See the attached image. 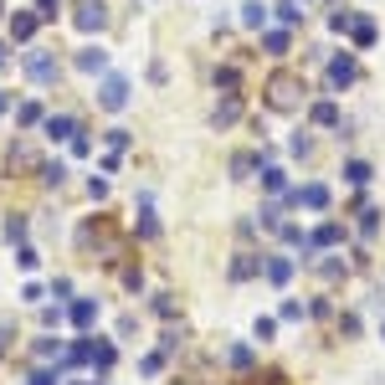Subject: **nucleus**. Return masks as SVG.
Returning a JSON list of instances; mask_svg holds the SVG:
<instances>
[{"mask_svg": "<svg viewBox=\"0 0 385 385\" xmlns=\"http://www.w3.org/2000/svg\"><path fill=\"white\" fill-rule=\"evenodd\" d=\"M257 268H262V262H252L247 252H236V262H231V277H252Z\"/></svg>", "mask_w": 385, "mask_h": 385, "instance_id": "21", "label": "nucleus"}, {"mask_svg": "<svg viewBox=\"0 0 385 385\" xmlns=\"http://www.w3.org/2000/svg\"><path fill=\"white\" fill-rule=\"evenodd\" d=\"M42 180H47V185H62V180H67V165H62V159H51V165H42Z\"/></svg>", "mask_w": 385, "mask_h": 385, "instance_id": "20", "label": "nucleus"}, {"mask_svg": "<svg viewBox=\"0 0 385 385\" xmlns=\"http://www.w3.org/2000/svg\"><path fill=\"white\" fill-rule=\"evenodd\" d=\"M62 380V370H36V375H31V385H57Z\"/></svg>", "mask_w": 385, "mask_h": 385, "instance_id": "29", "label": "nucleus"}, {"mask_svg": "<svg viewBox=\"0 0 385 385\" xmlns=\"http://www.w3.org/2000/svg\"><path fill=\"white\" fill-rule=\"evenodd\" d=\"M277 16H283V21H288V26H293V21H298V16H303V10H298V6H293V0H277Z\"/></svg>", "mask_w": 385, "mask_h": 385, "instance_id": "24", "label": "nucleus"}, {"mask_svg": "<svg viewBox=\"0 0 385 385\" xmlns=\"http://www.w3.org/2000/svg\"><path fill=\"white\" fill-rule=\"evenodd\" d=\"M98 385H103V380H98Z\"/></svg>", "mask_w": 385, "mask_h": 385, "instance_id": "35", "label": "nucleus"}, {"mask_svg": "<svg viewBox=\"0 0 385 385\" xmlns=\"http://www.w3.org/2000/svg\"><path fill=\"white\" fill-rule=\"evenodd\" d=\"M236 113H242V103H236V92H231V98L216 108V124H236Z\"/></svg>", "mask_w": 385, "mask_h": 385, "instance_id": "19", "label": "nucleus"}, {"mask_svg": "<svg viewBox=\"0 0 385 385\" xmlns=\"http://www.w3.org/2000/svg\"><path fill=\"white\" fill-rule=\"evenodd\" d=\"M103 21H108L103 0H83V6H77V16H72V26H77V31H103Z\"/></svg>", "mask_w": 385, "mask_h": 385, "instance_id": "3", "label": "nucleus"}, {"mask_svg": "<svg viewBox=\"0 0 385 385\" xmlns=\"http://www.w3.org/2000/svg\"><path fill=\"white\" fill-rule=\"evenodd\" d=\"M36 21H42V16L16 10V16H10V42H31V36H36Z\"/></svg>", "mask_w": 385, "mask_h": 385, "instance_id": "6", "label": "nucleus"}, {"mask_svg": "<svg viewBox=\"0 0 385 385\" xmlns=\"http://www.w3.org/2000/svg\"><path fill=\"white\" fill-rule=\"evenodd\" d=\"M262 185H268V190H283V170H262Z\"/></svg>", "mask_w": 385, "mask_h": 385, "instance_id": "30", "label": "nucleus"}, {"mask_svg": "<svg viewBox=\"0 0 385 385\" xmlns=\"http://www.w3.org/2000/svg\"><path fill=\"white\" fill-rule=\"evenodd\" d=\"M77 67H83V72H108V51H103V47H83V51H77Z\"/></svg>", "mask_w": 385, "mask_h": 385, "instance_id": "7", "label": "nucleus"}, {"mask_svg": "<svg viewBox=\"0 0 385 385\" xmlns=\"http://www.w3.org/2000/svg\"><path fill=\"white\" fill-rule=\"evenodd\" d=\"M344 180H350V185H365V180H370V165H365V159H350V165H344Z\"/></svg>", "mask_w": 385, "mask_h": 385, "instance_id": "17", "label": "nucleus"}, {"mask_svg": "<svg viewBox=\"0 0 385 385\" xmlns=\"http://www.w3.org/2000/svg\"><path fill=\"white\" fill-rule=\"evenodd\" d=\"M6 108H10V98H6V92H0V113H6Z\"/></svg>", "mask_w": 385, "mask_h": 385, "instance_id": "33", "label": "nucleus"}, {"mask_svg": "<svg viewBox=\"0 0 385 385\" xmlns=\"http://www.w3.org/2000/svg\"><path fill=\"white\" fill-rule=\"evenodd\" d=\"M16 118H21L26 129H31V124H42V103H21V113H16Z\"/></svg>", "mask_w": 385, "mask_h": 385, "instance_id": "22", "label": "nucleus"}, {"mask_svg": "<svg viewBox=\"0 0 385 385\" xmlns=\"http://www.w3.org/2000/svg\"><path fill=\"white\" fill-rule=\"evenodd\" d=\"M354 77H360V67H354V57H334V62H329V88H350Z\"/></svg>", "mask_w": 385, "mask_h": 385, "instance_id": "5", "label": "nucleus"}, {"mask_svg": "<svg viewBox=\"0 0 385 385\" xmlns=\"http://www.w3.org/2000/svg\"><path fill=\"white\" fill-rule=\"evenodd\" d=\"M252 165H257V154H236V159H231V170H236V180H242V175H247V170H252Z\"/></svg>", "mask_w": 385, "mask_h": 385, "instance_id": "27", "label": "nucleus"}, {"mask_svg": "<svg viewBox=\"0 0 385 385\" xmlns=\"http://www.w3.org/2000/svg\"><path fill=\"white\" fill-rule=\"evenodd\" d=\"M262 47H268V57H288V31H268Z\"/></svg>", "mask_w": 385, "mask_h": 385, "instance_id": "14", "label": "nucleus"}, {"mask_svg": "<svg viewBox=\"0 0 385 385\" xmlns=\"http://www.w3.org/2000/svg\"><path fill=\"white\" fill-rule=\"evenodd\" d=\"M262 272H268V283L283 288L288 277H293V262H288V257H268V262H262Z\"/></svg>", "mask_w": 385, "mask_h": 385, "instance_id": "11", "label": "nucleus"}, {"mask_svg": "<svg viewBox=\"0 0 385 385\" xmlns=\"http://www.w3.org/2000/svg\"><path fill=\"white\" fill-rule=\"evenodd\" d=\"M36 354H42V360H51V354H62V344H57V339H42V344H36Z\"/></svg>", "mask_w": 385, "mask_h": 385, "instance_id": "31", "label": "nucleus"}, {"mask_svg": "<svg viewBox=\"0 0 385 385\" xmlns=\"http://www.w3.org/2000/svg\"><path fill=\"white\" fill-rule=\"evenodd\" d=\"M236 83H242V77H236V67H227V72H216V88H227V92H236Z\"/></svg>", "mask_w": 385, "mask_h": 385, "instance_id": "25", "label": "nucleus"}, {"mask_svg": "<svg viewBox=\"0 0 385 385\" xmlns=\"http://www.w3.org/2000/svg\"><path fill=\"white\" fill-rule=\"evenodd\" d=\"M227 360H231V365H236V370H247V365H252V350H247V344H236V350H231V354H227Z\"/></svg>", "mask_w": 385, "mask_h": 385, "instance_id": "23", "label": "nucleus"}, {"mask_svg": "<svg viewBox=\"0 0 385 385\" xmlns=\"http://www.w3.org/2000/svg\"><path fill=\"white\" fill-rule=\"evenodd\" d=\"M6 62H10V47H6V42H0V67H6Z\"/></svg>", "mask_w": 385, "mask_h": 385, "instance_id": "32", "label": "nucleus"}, {"mask_svg": "<svg viewBox=\"0 0 385 385\" xmlns=\"http://www.w3.org/2000/svg\"><path fill=\"white\" fill-rule=\"evenodd\" d=\"M16 262H21L26 272H31V268H36V262H42V257H36V247H21V252H16Z\"/></svg>", "mask_w": 385, "mask_h": 385, "instance_id": "28", "label": "nucleus"}, {"mask_svg": "<svg viewBox=\"0 0 385 385\" xmlns=\"http://www.w3.org/2000/svg\"><path fill=\"white\" fill-rule=\"evenodd\" d=\"M0 16H6V6H0Z\"/></svg>", "mask_w": 385, "mask_h": 385, "instance_id": "34", "label": "nucleus"}, {"mask_svg": "<svg viewBox=\"0 0 385 385\" xmlns=\"http://www.w3.org/2000/svg\"><path fill=\"white\" fill-rule=\"evenodd\" d=\"M21 67H26V77H31V83H57V57H51V51H42V47L26 51Z\"/></svg>", "mask_w": 385, "mask_h": 385, "instance_id": "2", "label": "nucleus"}, {"mask_svg": "<svg viewBox=\"0 0 385 385\" xmlns=\"http://www.w3.org/2000/svg\"><path fill=\"white\" fill-rule=\"evenodd\" d=\"M350 36H354V47H375V26L370 21H350Z\"/></svg>", "mask_w": 385, "mask_h": 385, "instance_id": "13", "label": "nucleus"}, {"mask_svg": "<svg viewBox=\"0 0 385 385\" xmlns=\"http://www.w3.org/2000/svg\"><path fill=\"white\" fill-rule=\"evenodd\" d=\"M298 92H303V83H298L293 72H277L272 83H268V103H272L277 113H293L298 108Z\"/></svg>", "mask_w": 385, "mask_h": 385, "instance_id": "1", "label": "nucleus"}, {"mask_svg": "<svg viewBox=\"0 0 385 385\" xmlns=\"http://www.w3.org/2000/svg\"><path fill=\"white\" fill-rule=\"evenodd\" d=\"M313 124L334 129V124H339V108H334V103H313Z\"/></svg>", "mask_w": 385, "mask_h": 385, "instance_id": "15", "label": "nucleus"}, {"mask_svg": "<svg viewBox=\"0 0 385 385\" xmlns=\"http://www.w3.org/2000/svg\"><path fill=\"white\" fill-rule=\"evenodd\" d=\"M57 10H62V0H36V16H42V21H51Z\"/></svg>", "mask_w": 385, "mask_h": 385, "instance_id": "26", "label": "nucleus"}, {"mask_svg": "<svg viewBox=\"0 0 385 385\" xmlns=\"http://www.w3.org/2000/svg\"><path fill=\"white\" fill-rule=\"evenodd\" d=\"M242 26H252V31L268 26V6H262V0H247V6H242Z\"/></svg>", "mask_w": 385, "mask_h": 385, "instance_id": "12", "label": "nucleus"}, {"mask_svg": "<svg viewBox=\"0 0 385 385\" xmlns=\"http://www.w3.org/2000/svg\"><path fill=\"white\" fill-rule=\"evenodd\" d=\"M6 242H26V216H6Z\"/></svg>", "mask_w": 385, "mask_h": 385, "instance_id": "18", "label": "nucleus"}, {"mask_svg": "<svg viewBox=\"0 0 385 385\" xmlns=\"http://www.w3.org/2000/svg\"><path fill=\"white\" fill-rule=\"evenodd\" d=\"M293 201H298V206H309V211H324V206H329V185H303Z\"/></svg>", "mask_w": 385, "mask_h": 385, "instance_id": "9", "label": "nucleus"}, {"mask_svg": "<svg viewBox=\"0 0 385 385\" xmlns=\"http://www.w3.org/2000/svg\"><path fill=\"white\" fill-rule=\"evenodd\" d=\"M67 318H72L77 329H92V324H98V303H92V298H77Z\"/></svg>", "mask_w": 385, "mask_h": 385, "instance_id": "10", "label": "nucleus"}, {"mask_svg": "<svg viewBox=\"0 0 385 385\" xmlns=\"http://www.w3.org/2000/svg\"><path fill=\"white\" fill-rule=\"evenodd\" d=\"M113 360H118L113 344H92V365H98V370H113Z\"/></svg>", "mask_w": 385, "mask_h": 385, "instance_id": "16", "label": "nucleus"}, {"mask_svg": "<svg viewBox=\"0 0 385 385\" xmlns=\"http://www.w3.org/2000/svg\"><path fill=\"white\" fill-rule=\"evenodd\" d=\"M98 103H103L108 113H118V108L129 103V83H124V77H103V88H98Z\"/></svg>", "mask_w": 385, "mask_h": 385, "instance_id": "4", "label": "nucleus"}, {"mask_svg": "<svg viewBox=\"0 0 385 385\" xmlns=\"http://www.w3.org/2000/svg\"><path fill=\"white\" fill-rule=\"evenodd\" d=\"M42 134H47V139H72L77 124H72L67 113H57V118H42Z\"/></svg>", "mask_w": 385, "mask_h": 385, "instance_id": "8", "label": "nucleus"}]
</instances>
